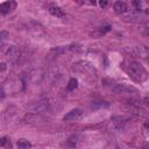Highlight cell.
<instances>
[{
  "label": "cell",
  "instance_id": "cell-13",
  "mask_svg": "<svg viewBox=\"0 0 149 149\" xmlns=\"http://www.w3.org/2000/svg\"><path fill=\"white\" fill-rule=\"evenodd\" d=\"M7 37H8V33H7V31H5V30L0 31V43H1L2 41H5Z\"/></svg>",
  "mask_w": 149,
  "mask_h": 149
},
{
  "label": "cell",
  "instance_id": "cell-10",
  "mask_svg": "<svg viewBox=\"0 0 149 149\" xmlns=\"http://www.w3.org/2000/svg\"><path fill=\"white\" fill-rule=\"evenodd\" d=\"M49 13H50L51 15L56 16V17H63V16L65 15L64 12H63V9H62L61 7H58V6H55V5L49 6Z\"/></svg>",
  "mask_w": 149,
  "mask_h": 149
},
{
  "label": "cell",
  "instance_id": "cell-3",
  "mask_svg": "<svg viewBox=\"0 0 149 149\" xmlns=\"http://www.w3.org/2000/svg\"><path fill=\"white\" fill-rule=\"evenodd\" d=\"M102 84L105 86L111 87L115 93H132V92L136 93L137 92V90L133 86H129V85H126V84H119V83H115L114 80L108 79V78L102 79Z\"/></svg>",
  "mask_w": 149,
  "mask_h": 149
},
{
  "label": "cell",
  "instance_id": "cell-18",
  "mask_svg": "<svg viewBox=\"0 0 149 149\" xmlns=\"http://www.w3.org/2000/svg\"><path fill=\"white\" fill-rule=\"evenodd\" d=\"M99 3H100V6H101V7H106V6L108 5V2H107V1H100Z\"/></svg>",
  "mask_w": 149,
  "mask_h": 149
},
{
  "label": "cell",
  "instance_id": "cell-17",
  "mask_svg": "<svg viewBox=\"0 0 149 149\" xmlns=\"http://www.w3.org/2000/svg\"><path fill=\"white\" fill-rule=\"evenodd\" d=\"M6 69H7V65H6V63H0V72H3V71H6Z\"/></svg>",
  "mask_w": 149,
  "mask_h": 149
},
{
  "label": "cell",
  "instance_id": "cell-8",
  "mask_svg": "<svg viewBox=\"0 0 149 149\" xmlns=\"http://www.w3.org/2000/svg\"><path fill=\"white\" fill-rule=\"evenodd\" d=\"M113 8H114V10H115L118 14H125V13L128 12V6H127V3L123 2V1H116V2H114Z\"/></svg>",
  "mask_w": 149,
  "mask_h": 149
},
{
  "label": "cell",
  "instance_id": "cell-11",
  "mask_svg": "<svg viewBox=\"0 0 149 149\" xmlns=\"http://www.w3.org/2000/svg\"><path fill=\"white\" fill-rule=\"evenodd\" d=\"M16 146H17L19 149H29V148H31V143L26 139H20L17 141Z\"/></svg>",
  "mask_w": 149,
  "mask_h": 149
},
{
  "label": "cell",
  "instance_id": "cell-1",
  "mask_svg": "<svg viewBox=\"0 0 149 149\" xmlns=\"http://www.w3.org/2000/svg\"><path fill=\"white\" fill-rule=\"evenodd\" d=\"M128 76L136 83H143L148 78V73L146 69L137 62H130L127 69Z\"/></svg>",
  "mask_w": 149,
  "mask_h": 149
},
{
  "label": "cell",
  "instance_id": "cell-4",
  "mask_svg": "<svg viewBox=\"0 0 149 149\" xmlns=\"http://www.w3.org/2000/svg\"><path fill=\"white\" fill-rule=\"evenodd\" d=\"M49 107H50L49 100H48V99H41V100H38V101H35V102L30 104V105L28 106V109L31 111V112H34V113L40 114V113L45 112Z\"/></svg>",
  "mask_w": 149,
  "mask_h": 149
},
{
  "label": "cell",
  "instance_id": "cell-6",
  "mask_svg": "<svg viewBox=\"0 0 149 149\" xmlns=\"http://www.w3.org/2000/svg\"><path fill=\"white\" fill-rule=\"evenodd\" d=\"M130 51H132L133 55H135V56H137V57H141V58H143V59H146V58L148 57V54H149L148 48L144 47V45H137V47H134Z\"/></svg>",
  "mask_w": 149,
  "mask_h": 149
},
{
  "label": "cell",
  "instance_id": "cell-16",
  "mask_svg": "<svg viewBox=\"0 0 149 149\" xmlns=\"http://www.w3.org/2000/svg\"><path fill=\"white\" fill-rule=\"evenodd\" d=\"M5 97H6V92H5L3 87H1V88H0V100H1V99H3Z\"/></svg>",
  "mask_w": 149,
  "mask_h": 149
},
{
  "label": "cell",
  "instance_id": "cell-15",
  "mask_svg": "<svg viewBox=\"0 0 149 149\" xmlns=\"http://www.w3.org/2000/svg\"><path fill=\"white\" fill-rule=\"evenodd\" d=\"M8 142V139L6 137V136H3V137H0V147H3L6 143Z\"/></svg>",
  "mask_w": 149,
  "mask_h": 149
},
{
  "label": "cell",
  "instance_id": "cell-12",
  "mask_svg": "<svg viewBox=\"0 0 149 149\" xmlns=\"http://www.w3.org/2000/svg\"><path fill=\"white\" fill-rule=\"evenodd\" d=\"M77 86H78V81H77V79L72 78V79L69 80V84H68L66 88H68V91H73L74 88H77Z\"/></svg>",
  "mask_w": 149,
  "mask_h": 149
},
{
  "label": "cell",
  "instance_id": "cell-9",
  "mask_svg": "<svg viewBox=\"0 0 149 149\" xmlns=\"http://www.w3.org/2000/svg\"><path fill=\"white\" fill-rule=\"evenodd\" d=\"M14 7H15V2H12V1L2 2V3H0V13H1V14H7V13H9Z\"/></svg>",
  "mask_w": 149,
  "mask_h": 149
},
{
  "label": "cell",
  "instance_id": "cell-14",
  "mask_svg": "<svg viewBox=\"0 0 149 149\" xmlns=\"http://www.w3.org/2000/svg\"><path fill=\"white\" fill-rule=\"evenodd\" d=\"M111 30V26H105V27H102L101 29H100V34H106L107 31H109Z\"/></svg>",
  "mask_w": 149,
  "mask_h": 149
},
{
  "label": "cell",
  "instance_id": "cell-5",
  "mask_svg": "<svg viewBox=\"0 0 149 149\" xmlns=\"http://www.w3.org/2000/svg\"><path fill=\"white\" fill-rule=\"evenodd\" d=\"M23 120H24L26 123L34 125V126L43 125V123H45V121H47L41 114H37V113H28V114L24 115Z\"/></svg>",
  "mask_w": 149,
  "mask_h": 149
},
{
  "label": "cell",
  "instance_id": "cell-7",
  "mask_svg": "<svg viewBox=\"0 0 149 149\" xmlns=\"http://www.w3.org/2000/svg\"><path fill=\"white\" fill-rule=\"evenodd\" d=\"M83 112L81 109L79 108H74V109H71L70 112H68L65 115H64V121H74V120H78L80 116H81Z\"/></svg>",
  "mask_w": 149,
  "mask_h": 149
},
{
  "label": "cell",
  "instance_id": "cell-2",
  "mask_svg": "<svg viewBox=\"0 0 149 149\" xmlns=\"http://www.w3.org/2000/svg\"><path fill=\"white\" fill-rule=\"evenodd\" d=\"M73 71L78 72L81 77H90V78H95L97 76V70L93 65H91L87 62H78L76 64H73Z\"/></svg>",
  "mask_w": 149,
  "mask_h": 149
}]
</instances>
